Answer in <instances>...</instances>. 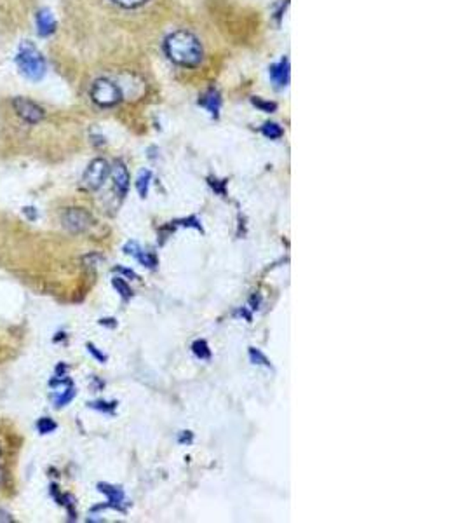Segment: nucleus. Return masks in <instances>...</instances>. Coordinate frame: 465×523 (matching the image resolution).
I'll return each mask as SVG.
<instances>
[{
  "label": "nucleus",
  "mask_w": 465,
  "mask_h": 523,
  "mask_svg": "<svg viewBox=\"0 0 465 523\" xmlns=\"http://www.w3.org/2000/svg\"><path fill=\"white\" fill-rule=\"evenodd\" d=\"M88 351H89V353H91V354H93V356H95V358H96V360H98V361H100V363H107V360H108V358H107V354H103V353H101V351H100V349H98V347L95 346V343H88Z\"/></svg>",
  "instance_id": "obj_23"
},
{
  "label": "nucleus",
  "mask_w": 465,
  "mask_h": 523,
  "mask_svg": "<svg viewBox=\"0 0 465 523\" xmlns=\"http://www.w3.org/2000/svg\"><path fill=\"white\" fill-rule=\"evenodd\" d=\"M73 398H75V388H73V384L70 382V384H66V388L61 391V394H58V396L54 398V405H56V407H65V405H68Z\"/></svg>",
  "instance_id": "obj_12"
},
{
  "label": "nucleus",
  "mask_w": 465,
  "mask_h": 523,
  "mask_svg": "<svg viewBox=\"0 0 465 523\" xmlns=\"http://www.w3.org/2000/svg\"><path fill=\"white\" fill-rule=\"evenodd\" d=\"M201 105H202V107L208 108V110L211 112V115L216 117V115H218V112H220V107H221V98H220V95H218L216 91H209L208 95L202 96Z\"/></svg>",
  "instance_id": "obj_11"
},
{
  "label": "nucleus",
  "mask_w": 465,
  "mask_h": 523,
  "mask_svg": "<svg viewBox=\"0 0 465 523\" xmlns=\"http://www.w3.org/2000/svg\"><path fill=\"white\" fill-rule=\"evenodd\" d=\"M117 272H122L124 276H127V278L131 279H138V276H136L135 271H131V269H126V267H115Z\"/></svg>",
  "instance_id": "obj_27"
},
{
  "label": "nucleus",
  "mask_w": 465,
  "mask_h": 523,
  "mask_svg": "<svg viewBox=\"0 0 465 523\" xmlns=\"http://www.w3.org/2000/svg\"><path fill=\"white\" fill-rule=\"evenodd\" d=\"M0 522H13V517L7 511L0 509Z\"/></svg>",
  "instance_id": "obj_28"
},
{
  "label": "nucleus",
  "mask_w": 465,
  "mask_h": 523,
  "mask_svg": "<svg viewBox=\"0 0 465 523\" xmlns=\"http://www.w3.org/2000/svg\"><path fill=\"white\" fill-rule=\"evenodd\" d=\"M108 175H110V164L105 161V159L98 157L95 161H91L88 170L84 171L82 183H84V187L88 190H98L101 189V185L107 180Z\"/></svg>",
  "instance_id": "obj_4"
},
{
  "label": "nucleus",
  "mask_w": 465,
  "mask_h": 523,
  "mask_svg": "<svg viewBox=\"0 0 465 523\" xmlns=\"http://www.w3.org/2000/svg\"><path fill=\"white\" fill-rule=\"evenodd\" d=\"M13 107L19 119L25 120L26 124H38L42 119H44V110H42V107H38L35 101L28 98L18 96V98L13 100Z\"/></svg>",
  "instance_id": "obj_6"
},
{
  "label": "nucleus",
  "mask_w": 465,
  "mask_h": 523,
  "mask_svg": "<svg viewBox=\"0 0 465 523\" xmlns=\"http://www.w3.org/2000/svg\"><path fill=\"white\" fill-rule=\"evenodd\" d=\"M150 180H152V173H150V171H148V170L140 171L138 182H136V189H138L140 197H147L148 187H150Z\"/></svg>",
  "instance_id": "obj_13"
},
{
  "label": "nucleus",
  "mask_w": 465,
  "mask_h": 523,
  "mask_svg": "<svg viewBox=\"0 0 465 523\" xmlns=\"http://www.w3.org/2000/svg\"><path fill=\"white\" fill-rule=\"evenodd\" d=\"M112 286L115 288L117 294H119L120 296H122L124 300H129V299H131V296H132V290H131V286H129V284H127L126 281H124L122 278H113V279H112Z\"/></svg>",
  "instance_id": "obj_14"
},
{
  "label": "nucleus",
  "mask_w": 465,
  "mask_h": 523,
  "mask_svg": "<svg viewBox=\"0 0 465 523\" xmlns=\"http://www.w3.org/2000/svg\"><path fill=\"white\" fill-rule=\"evenodd\" d=\"M261 133H263V135L267 136V138H271V140H277V138H281V136L284 135L283 128H281L279 124H276V123L263 124V128H261Z\"/></svg>",
  "instance_id": "obj_16"
},
{
  "label": "nucleus",
  "mask_w": 465,
  "mask_h": 523,
  "mask_svg": "<svg viewBox=\"0 0 465 523\" xmlns=\"http://www.w3.org/2000/svg\"><path fill=\"white\" fill-rule=\"evenodd\" d=\"M177 224H179V225H185V227H194V229L201 230V232H202V225L199 224V220H197V218H195V217L185 218V220H178Z\"/></svg>",
  "instance_id": "obj_24"
},
{
  "label": "nucleus",
  "mask_w": 465,
  "mask_h": 523,
  "mask_svg": "<svg viewBox=\"0 0 465 523\" xmlns=\"http://www.w3.org/2000/svg\"><path fill=\"white\" fill-rule=\"evenodd\" d=\"M140 262V264H143V267H148V269H155V265H157V259H155L152 253H147V252H142V255L136 259Z\"/></svg>",
  "instance_id": "obj_21"
},
{
  "label": "nucleus",
  "mask_w": 465,
  "mask_h": 523,
  "mask_svg": "<svg viewBox=\"0 0 465 523\" xmlns=\"http://www.w3.org/2000/svg\"><path fill=\"white\" fill-rule=\"evenodd\" d=\"M61 224L72 234L85 232L93 224V218L85 209L82 208H68L61 214Z\"/></svg>",
  "instance_id": "obj_5"
},
{
  "label": "nucleus",
  "mask_w": 465,
  "mask_h": 523,
  "mask_svg": "<svg viewBox=\"0 0 465 523\" xmlns=\"http://www.w3.org/2000/svg\"><path fill=\"white\" fill-rule=\"evenodd\" d=\"M56 428L58 424L54 423L53 419H49V417H42V419H38L37 423V429L41 435H49V433H53Z\"/></svg>",
  "instance_id": "obj_18"
},
{
  "label": "nucleus",
  "mask_w": 465,
  "mask_h": 523,
  "mask_svg": "<svg viewBox=\"0 0 465 523\" xmlns=\"http://www.w3.org/2000/svg\"><path fill=\"white\" fill-rule=\"evenodd\" d=\"M91 100L95 101L98 107L112 108L115 107L117 103H120V100H122V91H120L119 84L107 79V77H101V79L93 82Z\"/></svg>",
  "instance_id": "obj_3"
},
{
  "label": "nucleus",
  "mask_w": 465,
  "mask_h": 523,
  "mask_svg": "<svg viewBox=\"0 0 465 523\" xmlns=\"http://www.w3.org/2000/svg\"><path fill=\"white\" fill-rule=\"evenodd\" d=\"M112 2L119 7H124V9H136V7L145 6L148 0H112Z\"/></svg>",
  "instance_id": "obj_19"
},
{
  "label": "nucleus",
  "mask_w": 465,
  "mask_h": 523,
  "mask_svg": "<svg viewBox=\"0 0 465 523\" xmlns=\"http://www.w3.org/2000/svg\"><path fill=\"white\" fill-rule=\"evenodd\" d=\"M100 325H107V326H117V323H115V319H101V321H100Z\"/></svg>",
  "instance_id": "obj_30"
},
{
  "label": "nucleus",
  "mask_w": 465,
  "mask_h": 523,
  "mask_svg": "<svg viewBox=\"0 0 465 523\" xmlns=\"http://www.w3.org/2000/svg\"><path fill=\"white\" fill-rule=\"evenodd\" d=\"M253 103L256 105L258 108H261L263 112H273L277 108L276 103H271V101H261V100H253Z\"/></svg>",
  "instance_id": "obj_25"
},
{
  "label": "nucleus",
  "mask_w": 465,
  "mask_h": 523,
  "mask_svg": "<svg viewBox=\"0 0 465 523\" xmlns=\"http://www.w3.org/2000/svg\"><path fill=\"white\" fill-rule=\"evenodd\" d=\"M142 252L143 249L140 248V244L135 243V241H129V243L124 246V253H126V255L135 257V259H138V257L142 255Z\"/></svg>",
  "instance_id": "obj_22"
},
{
  "label": "nucleus",
  "mask_w": 465,
  "mask_h": 523,
  "mask_svg": "<svg viewBox=\"0 0 465 523\" xmlns=\"http://www.w3.org/2000/svg\"><path fill=\"white\" fill-rule=\"evenodd\" d=\"M4 480H6V475H4V470H2V466H0V487H2V485H4Z\"/></svg>",
  "instance_id": "obj_31"
},
{
  "label": "nucleus",
  "mask_w": 465,
  "mask_h": 523,
  "mask_svg": "<svg viewBox=\"0 0 465 523\" xmlns=\"http://www.w3.org/2000/svg\"><path fill=\"white\" fill-rule=\"evenodd\" d=\"M110 173H112L113 187H115L117 194H119L120 197H124L127 194V190H129V182H131L126 164H124L122 161H117L110 167Z\"/></svg>",
  "instance_id": "obj_8"
},
{
  "label": "nucleus",
  "mask_w": 465,
  "mask_h": 523,
  "mask_svg": "<svg viewBox=\"0 0 465 523\" xmlns=\"http://www.w3.org/2000/svg\"><path fill=\"white\" fill-rule=\"evenodd\" d=\"M14 61H16V66L19 72H21V76H25L26 79L32 82L42 81V77L46 76V70H48L44 54L37 49V46L33 42L28 41L19 44Z\"/></svg>",
  "instance_id": "obj_2"
},
{
  "label": "nucleus",
  "mask_w": 465,
  "mask_h": 523,
  "mask_svg": "<svg viewBox=\"0 0 465 523\" xmlns=\"http://www.w3.org/2000/svg\"><path fill=\"white\" fill-rule=\"evenodd\" d=\"M35 23H37V32L41 37H51L56 32V19L49 9L38 11L37 16H35Z\"/></svg>",
  "instance_id": "obj_9"
},
{
  "label": "nucleus",
  "mask_w": 465,
  "mask_h": 523,
  "mask_svg": "<svg viewBox=\"0 0 465 523\" xmlns=\"http://www.w3.org/2000/svg\"><path fill=\"white\" fill-rule=\"evenodd\" d=\"M98 490L101 494H105L108 497V502L105 506H98L95 509H105V507H113L117 511H126V495H124V490L120 487H113L108 485V483H100L98 485Z\"/></svg>",
  "instance_id": "obj_7"
},
{
  "label": "nucleus",
  "mask_w": 465,
  "mask_h": 523,
  "mask_svg": "<svg viewBox=\"0 0 465 523\" xmlns=\"http://www.w3.org/2000/svg\"><path fill=\"white\" fill-rule=\"evenodd\" d=\"M249 358H251L253 365H261V366H267V368H272L271 361H268V358L265 356L261 351L255 349V347H249Z\"/></svg>",
  "instance_id": "obj_17"
},
{
  "label": "nucleus",
  "mask_w": 465,
  "mask_h": 523,
  "mask_svg": "<svg viewBox=\"0 0 465 523\" xmlns=\"http://www.w3.org/2000/svg\"><path fill=\"white\" fill-rule=\"evenodd\" d=\"M192 353L199 358V360H209L211 358V349L206 341H195L192 343Z\"/></svg>",
  "instance_id": "obj_15"
},
{
  "label": "nucleus",
  "mask_w": 465,
  "mask_h": 523,
  "mask_svg": "<svg viewBox=\"0 0 465 523\" xmlns=\"http://www.w3.org/2000/svg\"><path fill=\"white\" fill-rule=\"evenodd\" d=\"M89 407L95 410H100V412H105V413H112L113 410H115L117 403L115 401H112V403H107V401H93V403H89Z\"/></svg>",
  "instance_id": "obj_20"
},
{
  "label": "nucleus",
  "mask_w": 465,
  "mask_h": 523,
  "mask_svg": "<svg viewBox=\"0 0 465 523\" xmlns=\"http://www.w3.org/2000/svg\"><path fill=\"white\" fill-rule=\"evenodd\" d=\"M0 460H2V452H0Z\"/></svg>",
  "instance_id": "obj_32"
},
{
  "label": "nucleus",
  "mask_w": 465,
  "mask_h": 523,
  "mask_svg": "<svg viewBox=\"0 0 465 523\" xmlns=\"http://www.w3.org/2000/svg\"><path fill=\"white\" fill-rule=\"evenodd\" d=\"M268 73H271V79L277 88H284L289 82V61L283 60L277 65H272Z\"/></svg>",
  "instance_id": "obj_10"
},
{
  "label": "nucleus",
  "mask_w": 465,
  "mask_h": 523,
  "mask_svg": "<svg viewBox=\"0 0 465 523\" xmlns=\"http://www.w3.org/2000/svg\"><path fill=\"white\" fill-rule=\"evenodd\" d=\"M192 440H194V435L190 431H182V433H179V438H178L179 443H190V442H192Z\"/></svg>",
  "instance_id": "obj_26"
},
{
  "label": "nucleus",
  "mask_w": 465,
  "mask_h": 523,
  "mask_svg": "<svg viewBox=\"0 0 465 523\" xmlns=\"http://www.w3.org/2000/svg\"><path fill=\"white\" fill-rule=\"evenodd\" d=\"M164 51L173 63L182 66H197L204 56L199 38L185 30L171 33L164 42Z\"/></svg>",
  "instance_id": "obj_1"
},
{
  "label": "nucleus",
  "mask_w": 465,
  "mask_h": 523,
  "mask_svg": "<svg viewBox=\"0 0 465 523\" xmlns=\"http://www.w3.org/2000/svg\"><path fill=\"white\" fill-rule=\"evenodd\" d=\"M25 214H26V217L32 218V220H35V218H37V213H35V208H25Z\"/></svg>",
  "instance_id": "obj_29"
}]
</instances>
